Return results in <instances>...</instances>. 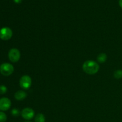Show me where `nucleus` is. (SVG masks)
Masks as SVG:
<instances>
[{"label": "nucleus", "mask_w": 122, "mask_h": 122, "mask_svg": "<svg viewBox=\"0 0 122 122\" xmlns=\"http://www.w3.org/2000/svg\"><path fill=\"white\" fill-rule=\"evenodd\" d=\"M119 5H120V7L122 8V0H119Z\"/></svg>", "instance_id": "obj_16"}, {"label": "nucleus", "mask_w": 122, "mask_h": 122, "mask_svg": "<svg viewBox=\"0 0 122 122\" xmlns=\"http://www.w3.org/2000/svg\"><path fill=\"white\" fill-rule=\"evenodd\" d=\"M8 58L13 63L19 61L20 58V52L19 50L16 48H12L8 52Z\"/></svg>", "instance_id": "obj_5"}, {"label": "nucleus", "mask_w": 122, "mask_h": 122, "mask_svg": "<svg viewBox=\"0 0 122 122\" xmlns=\"http://www.w3.org/2000/svg\"><path fill=\"white\" fill-rule=\"evenodd\" d=\"M82 69L88 75H95L98 71L100 66L97 62L93 60H87L83 63Z\"/></svg>", "instance_id": "obj_1"}, {"label": "nucleus", "mask_w": 122, "mask_h": 122, "mask_svg": "<svg viewBox=\"0 0 122 122\" xmlns=\"http://www.w3.org/2000/svg\"><path fill=\"white\" fill-rule=\"evenodd\" d=\"M11 102L8 98L4 97L0 99V110L7 111L10 108Z\"/></svg>", "instance_id": "obj_7"}, {"label": "nucleus", "mask_w": 122, "mask_h": 122, "mask_svg": "<svg viewBox=\"0 0 122 122\" xmlns=\"http://www.w3.org/2000/svg\"><path fill=\"white\" fill-rule=\"evenodd\" d=\"M27 97V94L23 91H18L14 94V97L18 101H22Z\"/></svg>", "instance_id": "obj_8"}, {"label": "nucleus", "mask_w": 122, "mask_h": 122, "mask_svg": "<svg viewBox=\"0 0 122 122\" xmlns=\"http://www.w3.org/2000/svg\"><path fill=\"white\" fill-rule=\"evenodd\" d=\"M7 88L5 86L1 85L0 86V94H4L7 92Z\"/></svg>", "instance_id": "obj_14"}, {"label": "nucleus", "mask_w": 122, "mask_h": 122, "mask_svg": "<svg viewBox=\"0 0 122 122\" xmlns=\"http://www.w3.org/2000/svg\"><path fill=\"white\" fill-rule=\"evenodd\" d=\"M35 122H45V117L44 115L42 113H39L37 114L35 119Z\"/></svg>", "instance_id": "obj_10"}, {"label": "nucleus", "mask_w": 122, "mask_h": 122, "mask_svg": "<svg viewBox=\"0 0 122 122\" xmlns=\"http://www.w3.org/2000/svg\"><path fill=\"white\" fill-rule=\"evenodd\" d=\"M7 119V115L4 112H0V122H5Z\"/></svg>", "instance_id": "obj_12"}, {"label": "nucleus", "mask_w": 122, "mask_h": 122, "mask_svg": "<svg viewBox=\"0 0 122 122\" xmlns=\"http://www.w3.org/2000/svg\"><path fill=\"white\" fill-rule=\"evenodd\" d=\"M114 76L116 79H121L122 77V70H117L114 71Z\"/></svg>", "instance_id": "obj_11"}, {"label": "nucleus", "mask_w": 122, "mask_h": 122, "mask_svg": "<svg viewBox=\"0 0 122 122\" xmlns=\"http://www.w3.org/2000/svg\"><path fill=\"white\" fill-rule=\"evenodd\" d=\"M20 86L23 89H28L32 85V79L28 75H24L19 81Z\"/></svg>", "instance_id": "obj_3"}, {"label": "nucleus", "mask_w": 122, "mask_h": 122, "mask_svg": "<svg viewBox=\"0 0 122 122\" xmlns=\"http://www.w3.org/2000/svg\"></svg>", "instance_id": "obj_17"}, {"label": "nucleus", "mask_w": 122, "mask_h": 122, "mask_svg": "<svg viewBox=\"0 0 122 122\" xmlns=\"http://www.w3.org/2000/svg\"><path fill=\"white\" fill-rule=\"evenodd\" d=\"M14 71L13 65L10 63H3L0 66V73L3 76H8L11 75Z\"/></svg>", "instance_id": "obj_2"}, {"label": "nucleus", "mask_w": 122, "mask_h": 122, "mask_svg": "<svg viewBox=\"0 0 122 122\" xmlns=\"http://www.w3.org/2000/svg\"><path fill=\"white\" fill-rule=\"evenodd\" d=\"M107 58V55L105 53H101L97 57V61L100 63H104L106 61Z\"/></svg>", "instance_id": "obj_9"}, {"label": "nucleus", "mask_w": 122, "mask_h": 122, "mask_svg": "<svg viewBox=\"0 0 122 122\" xmlns=\"http://www.w3.org/2000/svg\"><path fill=\"white\" fill-rule=\"evenodd\" d=\"M11 113V114L13 116H15V117L19 116L20 114V111H19L18 109H17V108H14V109L12 110Z\"/></svg>", "instance_id": "obj_13"}, {"label": "nucleus", "mask_w": 122, "mask_h": 122, "mask_svg": "<svg viewBox=\"0 0 122 122\" xmlns=\"http://www.w3.org/2000/svg\"><path fill=\"white\" fill-rule=\"evenodd\" d=\"M13 1H14V2H15V3L20 4V3H21V1H22V0H13Z\"/></svg>", "instance_id": "obj_15"}, {"label": "nucleus", "mask_w": 122, "mask_h": 122, "mask_svg": "<svg viewBox=\"0 0 122 122\" xmlns=\"http://www.w3.org/2000/svg\"><path fill=\"white\" fill-rule=\"evenodd\" d=\"M21 116L25 120H31L35 116V112L31 108H25L21 112Z\"/></svg>", "instance_id": "obj_6"}, {"label": "nucleus", "mask_w": 122, "mask_h": 122, "mask_svg": "<svg viewBox=\"0 0 122 122\" xmlns=\"http://www.w3.org/2000/svg\"><path fill=\"white\" fill-rule=\"evenodd\" d=\"M12 36H13V31L9 27H4L0 29V38L2 40H8L11 39Z\"/></svg>", "instance_id": "obj_4"}]
</instances>
